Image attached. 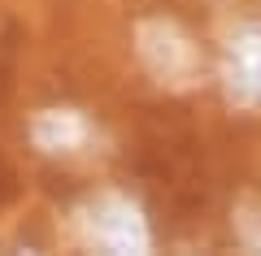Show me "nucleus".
<instances>
[{
  "label": "nucleus",
  "mask_w": 261,
  "mask_h": 256,
  "mask_svg": "<svg viewBox=\"0 0 261 256\" xmlns=\"http://www.w3.org/2000/svg\"><path fill=\"white\" fill-rule=\"evenodd\" d=\"M226 78L240 100H261V31H240L226 52Z\"/></svg>",
  "instance_id": "f03ea898"
},
{
  "label": "nucleus",
  "mask_w": 261,
  "mask_h": 256,
  "mask_svg": "<svg viewBox=\"0 0 261 256\" xmlns=\"http://www.w3.org/2000/svg\"><path fill=\"white\" fill-rule=\"evenodd\" d=\"M92 239L105 252H135V247L148 243L140 213L130 209V204H122V200H100L92 209Z\"/></svg>",
  "instance_id": "f257e3e1"
}]
</instances>
